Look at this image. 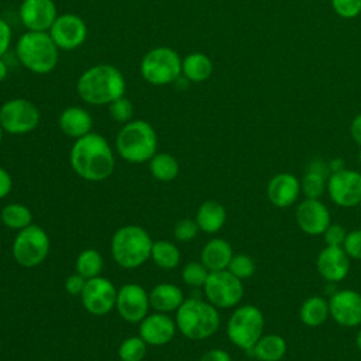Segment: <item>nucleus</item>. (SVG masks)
Segmentation results:
<instances>
[{
	"mask_svg": "<svg viewBox=\"0 0 361 361\" xmlns=\"http://www.w3.org/2000/svg\"><path fill=\"white\" fill-rule=\"evenodd\" d=\"M69 162L79 178L90 182L104 180L114 171V154L110 144L102 134L93 131L75 140Z\"/></svg>",
	"mask_w": 361,
	"mask_h": 361,
	"instance_id": "f257e3e1",
	"label": "nucleus"
},
{
	"mask_svg": "<svg viewBox=\"0 0 361 361\" xmlns=\"http://www.w3.org/2000/svg\"><path fill=\"white\" fill-rule=\"evenodd\" d=\"M126 79L111 63H96L85 69L76 80V93L87 104L109 106L126 94Z\"/></svg>",
	"mask_w": 361,
	"mask_h": 361,
	"instance_id": "f03ea898",
	"label": "nucleus"
},
{
	"mask_svg": "<svg viewBox=\"0 0 361 361\" xmlns=\"http://www.w3.org/2000/svg\"><path fill=\"white\" fill-rule=\"evenodd\" d=\"M16 55L27 71L35 75H48L58 65L59 48L48 31H25L17 41Z\"/></svg>",
	"mask_w": 361,
	"mask_h": 361,
	"instance_id": "7ed1b4c3",
	"label": "nucleus"
},
{
	"mask_svg": "<svg viewBox=\"0 0 361 361\" xmlns=\"http://www.w3.org/2000/svg\"><path fill=\"white\" fill-rule=\"evenodd\" d=\"M175 323L178 330L190 340L212 337L220 327V314L207 300L197 298L185 299L176 310Z\"/></svg>",
	"mask_w": 361,
	"mask_h": 361,
	"instance_id": "20e7f679",
	"label": "nucleus"
},
{
	"mask_svg": "<svg viewBox=\"0 0 361 361\" xmlns=\"http://www.w3.org/2000/svg\"><path fill=\"white\" fill-rule=\"evenodd\" d=\"M158 137L154 127L145 120H130L116 137L118 155L130 164L149 161L157 154Z\"/></svg>",
	"mask_w": 361,
	"mask_h": 361,
	"instance_id": "39448f33",
	"label": "nucleus"
},
{
	"mask_svg": "<svg viewBox=\"0 0 361 361\" xmlns=\"http://www.w3.org/2000/svg\"><path fill=\"white\" fill-rule=\"evenodd\" d=\"M152 240L149 234L140 226L128 224L120 227L111 237V255L114 261L126 269L141 267L151 258Z\"/></svg>",
	"mask_w": 361,
	"mask_h": 361,
	"instance_id": "423d86ee",
	"label": "nucleus"
},
{
	"mask_svg": "<svg viewBox=\"0 0 361 361\" xmlns=\"http://www.w3.org/2000/svg\"><path fill=\"white\" fill-rule=\"evenodd\" d=\"M140 73L152 86L172 85L182 76V58L171 47H154L141 58Z\"/></svg>",
	"mask_w": 361,
	"mask_h": 361,
	"instance_id": "0eeeda50",
	"label": "nucleus"
},
{
	"mask_svg": "<svg viewBox=\"0 0 361 361\" xmlns=\"http://www.w3.org/2000/svg\"><path fill=\"white\" fill-rule=\"evenodd\" d=\"M264 326L265 319L259 307L243 305L233 310L227 322L226 333L235 347L248 353L264 334Z\"/></svg>",
	"mask_w": 361,
	"mask_h": 361,
	"instance_id": "6e6552de",
	"label": "nucleus"
},
{
	"mask_svg": "<svg viewBox=\"0 0 361 361\" xmlns=\"http://www.w3.org/2000/svg\"><path fill=\"white\" fill-rule=\"evenodd\" d=\"M49 237L47 231L35 224L20 230L13 241L11 252L17 264L25 268L39 265L49 252Z\"/></svg>",
	"mask_w": 361,
	"mask_h": 361,
	"instance_id": "1a4fd4ad",
	"label": "nucleus"
},
{
	"mask_svg": "<svg viewBox=\"0 0 361 361\" xmlns=\"http://www.w3.org/2000/svg\"><path fill=\"white\" fill-rule=\"evenodd\" d=\"M39 121V109L28 99L13 97L0 106V126L7 134L23 135L31 133Z\"/></svg>",
	"mask_w": 361,
	"mask_h": 361,
	"instance_id": "9d476101",
	"label": "nucleus"
},
{
	"mask_svg": "<svg viewBox=\"0 0 361 361\" xmlns=\"http://www.w3.org/2000/svg\"><path fill=\"white\" fill-rule=\"evenodd\" d=\"M203 292L209 303L217 309H230L237 306L244 296L243 281L234 276L228 269L210 272Z\"/></svg>",
	"mask_w": 361,
	"mask_h": 361,
	"instance_id": "9b49d317",
	"label": "nucleus"
},
{
	"mask_svg": "<svg viewBox=\"0 0 361 361\" xmlns=\"http://www.w3.org/2000/svg\"><path fill=\"white\" fill-rule=\"evenodd\" d=\"M59 51H73L82 47L87 38V25L85 20L73 13L58 14L56 20L48 30Z\"/></svg>",
	"mask_w": 361,
	"mask_h": 361,
	"instance_id": "f8f14e48",
	"label": "nucleus"
},
{
	"mask_svg": "<svg viewBox=\"0 0 361 361\" xmlns=\"http://www.w3.org/2000/svg\"><path fill=\"white\" fill-rule=\"evenodd\" d=\"M329 197L340 207H354L361 203V173L354 169L333 172L327 179Z\"/></svg>",
	"mask_w": 361,
	"mask_h": 361,
	"instance_id": "ddd939ff",
	"label": "nucleus"
},
{
	"mask_svg": "<svg viewBox=\"0 0 361 361\" xmlns=\"http://www.w3.org/2000/svg\"><path fill=\"white\" fill-rule=\"evenodd\" d=\"M80 299L82 305L90 314L104 316L116 307L117 289L111 281L99 275L86 281Z\"/></svg>",
	"mask_w": 361,
	"mask_h": 361,
	"instance_id": "4468645a",
	"label": "nucleus"
},
{
	"mask_svg": "<svg viewBox=\"0 0 361 361\" xmlns=\"http://www.w3.org/2000/svg\"><path fill=\"white\" fill-rule=\"evenodd\" d=\"M330 317L343 327L361 326V293L354 289L336 290L329 298Z\"/></svg>",
	"mask_w": 361,
	"mask_h": 361,
	"instance_id": "2eb2a0df",
	"label": "nucleus"
},
{
	"mask_svg": "<svg viewBox=\"0 0 361 361\" xmlns=\"http://www.w3.org/2000/svg\"><path fill=\"white\" fill-rule=\"evenodd\" d=\"M116 309L128 323H140L148 313L149 296L138 283H124L117 290Z\"/></svg>",
	"mask_w": 361,
	"mask_h": 361,
	"instance_id": "dca6fc26",
	"label": "nucleus"
},
{
	"mask_svg": "<svg viewBox=\"0 0 361 361\" xmlns=\"http://www.w3.org/2000/svg\"><path fill=\"white\" fill-rule=\"evenodd\" d=\"M298 227L307 235H322L330 226V212L320 199L305 197L295 209Z\"/></svg>",
	"mask_w": 361,
	"mask_h": 361,
	"instance_id": "f3484780",
	"label": "nucleus"
},
{
	"mask_svg": "<svg viewBox=\"0 0 361 361\" xmlns=\"http://www.w3.org/2000/svg\"><path fill=\"white\" fill-rule=\"evenodd\" d=\"M58 17L54 0H23L18 18L27 31H48Z\"/></svg>",
	"mask_w": 361,
	"mask_h": 361,
	"instance_id": "a211bd4d",
	"label": "nucleus"
},
{
	"mask_svg": "<svg viewBox=\"0 0 361 361\" xmlns=\"http://www.w3.org/2000/svg\"><path fill=\"white\" fill-rule=\"evenodd\" d=\"M316 269L324 281L331 283L341 282L350 272V257L343 247L326 245L317 254Z\"/></svg>",
	"mask_w": 361,
	"mask_h": 361,
	"instance_id": "6ab92c4d",
	"label": "nucleus"
},
{
	"mask_svg": "<svg viewBox=\"0 0 361 361\" xmlns=\"http://www.w3.org/2000/svg\"><path fill=\"white\" fill-rule=\"evenodd\" d=\"M300 193V180L289 172H279L274 175L267 185L268 200L279 209H285L296 203Z\"/></svg>",
	"mask_w": 361,
	"mask_h": 361,
	"instance_id": "aec40b11",
	"label": "nucleus"
},
{
	"mask_svg": "<svg viewBox=\"0 0 361 361\" xmlns=\"http://www.w3.org/2000/svg\"><path fill=\"white\" fill-rule=\"evenodd\" d=\"M176 323L166 314L161 312H155L152 314H147L140 322V337L149 345H164L168 344L175 336Z\"/></svg>",
	"mask_w": 361,
	"mask_h": 361,
	"instance_id": "412c9836",
	"label": "nucleus"
},
{
	"mask_svg": "<svg viewBox=\"0 0 361 361\" xmlns=\"http://www.w3.org/2000/svg\"><path fill=\"white\" fill-rule=\"evenodd\" d=\"M58 126L65 135L78 140L92 131L93 117L85 107L68 106L61 111Z\"/></svg>",
	"mask_w": 361,
	"mask_h": 361,
	"instance_id": "4be33fe9",
	"label": "nucleus"
},
{
	"mask_svg": "<svg viewBox=\"0 0 361 361\" xmlns=\"http://www.w3.org/2000/svg\"><path fill=\"white\" fill-rule=\"evenodd\" d=\"M234 252L230 243L224 238H213L204 244L200 254V262L210 271L227 269Z\"/></svg>",
	"mask_w": 361,
	"mask_h": 361,
	"instance_id": "5701e85b",
	"label": "nucleus"
},
{
	"mask_svg": "<svg viewBox=\"0 0 361 361\" xmlns=\"http://www.w3.org/2000/svg\"><path fill=\"white\" fill-rule=\"evenodd\" d=\"M149 296V306L155 312L171 313L176 312L183 303V292L173 283H158L152 288Z\"/></svg>",
	"mask_w": 361,
	"mask_h": 361,
	"instance_id": "b1692460",
	"label": "nucleus"
},
{
	"mask_svg": "<svg viewBox=\"0 0 361 361\" xmlns=\"http://www.w3.org/2000/svg\"><path fill=\"white\" fill-rule=\"evenodd\" d=\"M226 219L227 213L221 203L216 200H206L199 206L195 220L199 226V230L207 234H214L223 228Z\"/></svg>",
	"mask_w": 361,
	"mask_h": 361,
	"instance_id": "393cba45",
	"label": "nucleus"
},
{
	"mask_svg": "<svg viewBox=\"0 0 361 361\" xmlns=\"http://www.w3.org/2000/svg\"><path fill=\"white\" fill-rule=\"evenodd\" d=\"M288 351L286 340L276 334H262L255 345L248 351L251 357L257 358L258 361H281Z\"/></svg>",
	"mask_w": 361,
	"mask_h": 361,
	"instance_id": "a878e982",
	"label": "nucleus"
},
{
	"mask_svg": "<svg viewBox=\"0 0 361 361\" xmlns=\"http://www.w3.org/2000/svg\"><path fill=\"white\" fill-rule=\"evenodd\" d=\"M213 73V62L204 52H190L182 58V76L188 82H206Z\"/></svg>",
	"mask_w": 361,
	"mask_h": 361,
	"instance_id": "bb28decb",
	"label": "nucleus"
},
{
	"mask_svg": "<svg viewBox=\"0 0 361 361\" xmlns=\"http://www.w3.org/2000/svg\"><path fill=\"white\" fill-rule=\"evenodd\" d=\"M330 317L329 299L313 295L305 299L299 307V319L307 327H319Z\"/></svg>",
	"mask_w": 361,
	"mask_h": 361,
	"instance_id": "cd10ccee",
	"label": "nucleus"
},
{
	"mask_svg": "<svg viewBox=\"0 0 361 361\" xmlns=\"http://www.w3.org/2000/svg\"><path fill=\"white\" fill-rule=\"evenodd\" d=\"M148 162L151 175L161 182L173 180L179 173L176 158L168 152H157Z\"/></svg>",
	"mask_w": 361,
	"mask_h": 361,
	"instance_id": "c85d7f7f",
	"label": "nucleus"
},
{
	"mask_svg": "<svg viewBox=\"0 0 361 361\" xmlns=\"http://www.w3.org/2000/svg\"><path fill=\"white\" fill-rule=\"evenodd\" d=\"M151 258L157 267L162 269H173L179 265L180 252L173 243L168 240H158L152 243Z\"/></svg>",
	"mask_w": 361,
	"mask_h": 361,
	"instance_id": "c756f323",
	"label": "nucleus"
},
{
	"mask_svg": "<svg viewBox=\"0 0 361 361\" xmlns=\"http://www.w3.org/2000/svg\"><path fill=\"white\" fill-rule=\"evenodd\" d=\"M0 220L6 227L20 231L31 224L32 213L25 204L10 203L3 207L0 213Z\"/></svg>",
	"mask_w": 361,
	"mask_h": 361,
	"instance_id": "7c9ffc66",
	"label": "nucleus"
},
{
	"mask_svg": "<svg viewBox=\"0 0 361 361\" xmlns=\"http://www.w3.org/2000/svg\"><path fill=\"white\" fill-rule=\"evenodd\" d=\"M103 269V258L93 248L83 250L76 258V272L85 279H92L100 275Z\"/></svg>",
	"mask_w": 361,
	"mask_h": 361,
	"instance_id": "2f4dec72",
	"label": "nucleus"
},
{
	"mask_svg": "<svg viewBox=\"0 0 361 361\" xmlns=\"http://www.w3.org/2000/svg\"><path fill=\"white\" fill-rule=\"evenodd\" d=\"M329 176L306 169L303 178L300 179V190L307 199H320L327 189Z\"/></svg>",
	"mask_w": 361,
	"mask_h": 361,
	"instance_id": "473e14b6",
	"label": "nucleus"
},
{
	"mask_svg": "<svg viewBox=\"0 0 361 361\" xmlns=\"http://www.w3.org/2000/svg\"><path fill=\"white\" fill-rule=\"evenodd\" d=\"M147 354V343L140 337H127L118 347V358L121 361H142Z\"/></svg>",
	"mask_w": 361,
	"mask_h": 361,
	"instance_id": "72a5a7b5",
	"label": "nucleus"
},
{
	"mask_svg": "<svg viewBox=\"0 0 361 361\" xmlns=\"http://www.w3.org/2000/svg\"><path fill=\"white\" fill-rule=\"evenodd\" d=\"M210 271L197 261H190L182 268V281L193 288H203Z\"/></svg>",
	"mask_w": 361,
	"mask_h": 361,
	"instance_id": "f704fd0d",
	"label": "nucleus"
},
{
	"mask_svg": "<svg viewBox=\"0 0 361 361\" xmlns=\"http://www.w3.org/2000/svg\"><path fill=\"white\" fill-rule=\"evenodd\" d=\"M227 269L238 279H250L255 272V262L247 254H234Z\"/></svg>",
	"mask_w": 361,
	"mask_h": 361,
	"instance_id": "c9c22d12",
	"label": "nucleus"
},
{
	"mask_svg": "<svg viewBox=\"0 0 361 361\" xmlns=\"http://www.w3.org/2000/svg\"><path fill=\"white\" fill-rule=\"evenodd\" d=\"M107 109H109L110 117L114 121L121 123V124L128 123L131 120V117H133V113H134L133 103H131V100L128 97H126V94L118 97V99H116V100H113L107 106Z\"/></svg>",
	"mask_w": 361,
	"mask_h": 361,
	"instance_id": "e433bc0d",
	"label": "nucleus"
},
{
	"mask_svg": "<svg viewBox=\"0 0 361 361\" xmlns=\"http://www.w3.org/2000/svg\"><path fill=\"white\" fill-rule=\"evenodd\" d=\"M197 231H199V226H197L196 220L182 219L173 227V237L178 241L189 243L197 235Z\"/></svg>",
	"mask_w": 361,
	"mask_h": 361,
	"instance_id": "4c0bfd02",
	"label": "nucleus"
},
{
	"mask_svg": "<svg viewBox=\"0 0 361 361\" xmlns=\"http://www.w3.org/2000/svg\"><path fill=\"white\" fill-rule=\"evenodd\" d=\"M331 6L341 18H354L361 13V0H331Z\"/></svg>",
	"mask_w": 361,
	"mask_h": 361,
	"instance_id": "58836bf2",
	"label": "nucleus"
},
{
	"mask_svg": "<svg viewBox=\"0 0 361 361\" xmlns=\"http://www.w3.org/2000/svg\"><path fill=\"white\" fill-rule=\"evenodd\" d=\"M341 247L350 259H361V230L348 231Z\"/></svg>",
	"mask_w": 361,
	"mask_h": 361,
	"instance_id": "ea45409f",
	"label": "nucleus"
},
{
	"mask_svg": "<svg viewBox=\"0 0 361 361\" xmlns=\"http://www.w3.org/2000/svg\"><path fill=\"white\" fill-rule=\"evenodd\" d=\"M347 230L340 226V224H333L330 223V226L326 228V231L322 234L323 240L326 243V245H331V247H341L345 237H347Z\"/></svg>",
	"mask_w": 361,
	"mask_h": 361,
	"instance_id": "a19ab883",
	"label": "nucleus"
},
{
	"mask_svg": "<svg viewBox=\"0 0 361 361\" xmlns=\"http://www.w3.org/2000/svg\"><path fill=\"white\" fill-rule=\"evenodd\" d=\"M13 42V30L10 24L0 17V56L3 58Z\"/></svg>",
	"mask_w": 361,
	"mask_h": 361,
	"instance_id": "79ce46f5",
	"label": "nucleus"
},
{
	"mask_svg": "<svg viewBox=\"0 0 361 361\" xmlns=\"http://www.w3.org/2000/svg\"><path fill=\"white\" fill-rule=\"evenodd\" d=\"M86 281H87V279H85V278H83L82 275H79L78 272H76V274H72V275H69V276L66 278V281H65V289H66V292L71 293V295H80L82 290H83V288H85V285H86Z\"/></svg>",
	"mask_w": 361,
	"mask_h": 361,
	"instance_id": "37998d69",
	"label": "nucleus"
},
{
	"mask_svg": "<svg viewBox=\"0 0 361 361\" xmlns=\"http://www.w3.org/2000/svg\"><path fill=\"white\" fill-rule=\"evenodd\" d=\"M200 361H233L230 354L226 351V350H221V348H213V350H209L206 351Z\"/></svg>",
	"mask_w": 361,
	"mask_h": 361,
	"instance_id": "c03bdc74",
	"label": "nucleus"
},
{
	"mask_svg": "<svg viewBox=\"0 0 361 361\" xmlns=\"http://www.w3.org/2000/svg\"><path fill=\"white\" fill-rule=\"evenodd\" d=\"M11 186H13V180L10 173L0 166V199L6 197L10 193Z\"/></svg>",
	"mask_w": 361,
	"mask_h": 361,
	"instance_id": "a18cd8bd",
	"label": "nucleus"
},
{
	"mask_svg": "<svg viewBox=\"0 0 361 361\" xmlns=\"http://www.w3.org/2000/svg\"><path fill=\"white\" fill-rule=\"evenodd\" d=\"M350 134L354 142L361 148V113L353 118L350 124Z\"/></svg>",
	"mask_w": 361,
	"mask_h": 361,
	"instance_id": "49530a36",
	"label": "nucleus"
},
{
	"mask_svg": "<svg viewBox=\"0 0 361 361\" xmlns=\"http://www.w3.org/2000/svg\"><path fill=\"white\" fill-rule=\"evenodd\" d=\"M329 168H330V172H338L341 169H344V161L341 158H334L331 161H329Z\"/></svg>",
	"mask_w": 361,
	"mask_h": 361,
	"instance_id": "de8ad7c7",
	"label": "nucleus"
},
{
	"mask_svg": "<svg viewBox=\"0 0 361 361\" xmlns=\"http://www.w3.org/2000/svg\"><path fill=\"white\" fill-rule=\"evenodd\" d=\"M7 75H8V66H7V63L4 62V59L0 56V83H1L3 80H6Z\"/></svg>",
	"mask_w": 361,
	"mask_h": 361,
	"instance_id": "09e8293b",
	"label": "nucleus"
},
{
	"mask_svg": "<svg viewBox=\"0 0 361 361\" xmlns=\"http://www.w3.org/2000/svg\"><path fill=\"white\" fill-rule=\"evenodd\" d=\"M355 345L361 351V327H360V330L357 331V336H355Z\"/></svg>",
	"mask_w": 361,
	"mask_h": 361,
	"instance_id": "8fccbe9b",
	"label": "nucleus"
},
{
	"mask_svg": "<svg viewBox=\"0 0 361 361\" xmlns=\"http://www.w3.org/2000/svg\"><path fill=\"white\" fill-rule=\"evenodd\" d=\"M3 135H4V130H3V127L0 126V142L3 141Z\"/></svg>",
	"mask_w": 361,
	"mask_h": 361,
	"instance_id": "3c124183",
	"label": "nucleus"
},
{
	"mask_svg": "<svg viewBox=\"0 0 361 361\" xmlns=\"http://www.w3.org/2000/svg\"><path fill=\"white\" fill-rule=\"evenodd\" d=\"M358 162L361 164V151H360V154H358Z\"/></svg>",
	"mask_w": 361,
	"mask_h": 361,
	"instance_id": "603ef678",
	"label": "nucleus"
}]
</instances>
